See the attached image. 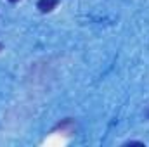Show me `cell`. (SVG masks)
<instances>
[{
	"instance_id": "1",
	"label": "cell",
	"mask_w": 149,
	"mask_h": 147,
	"mask_svg": "<svg viewBox=\"0 0 149 147\" xmlns=\"http://www.w3.org/2000/svg\"><path fill=\"white\" fill-rule=\"evenodd\" d=\"M57 3H59V0H38L37 7L40 12H50L57 7Z\"/></svg>"
},
{
	"instance_id": "2",
	"label": "cell",
	"mask_w": 149,
	"mask_h": 147,
	"mask_svg": "<svg viewBox=\"0 0 149 147\" xmlns=\"http://www.w3.org/2000/svg\"><path fill=\"white\" fill-rule=\"evenodd\" d=\"M125 146H144L142 142H135V140H132V142H127Z\"/></svg>"
},
{
	"instance_id": "3",
	"label": "cell",
	"mask_w": 149,
	"mask_h": 147,
	"mask_svg": "<svg viewBox=\"0 0 149 147\" xmlns=\"http://www.w3.org/2000/svg\"><path fill=\"white\" fill-rule=\"evenodd\" d=\"M9 2H12V3H14V2H19V0H9Z\"/></svg>"
},
{
	"instance_id": "4",
	"label": "cell",
	"mask_w": 149,
	"mask_h": 147,
	"mask_svg": "<svg viewBox=\"0 0 149 147\" xmlns=\"http://www.w3.org/2000/svg\"><path fill=\"white\" fill-rule=\"evenodd\" d=\"M0 49H2V45H0Z\"/></svg>"
}]
</instances>
